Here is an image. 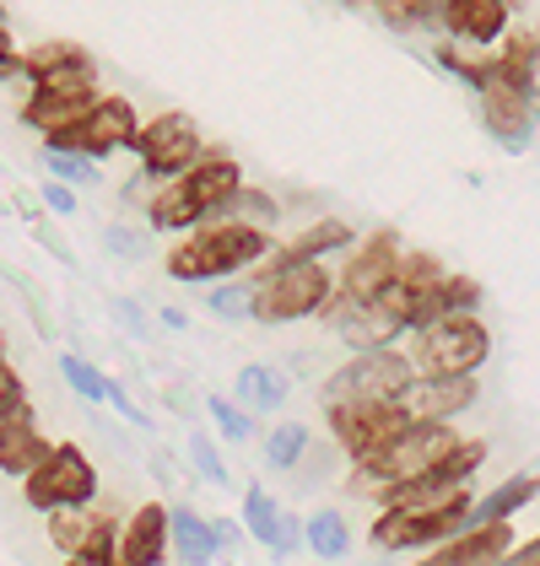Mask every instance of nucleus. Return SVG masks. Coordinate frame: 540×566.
Here are the masks:
<instances>
[{
    "label": "nucleus",
    "mask_w": 540,
    "mask_h": 566,
    "mask_svg": "<svg viewBox=\"0 0 540 566\" xmlns=\"http://www.w3.org/2000/svg\"><path fill=\"white\" fill-rule=\"evenodd\" d=\"M108 249L120 254V260H135V249H141V238L125 232V227H108Z\"/></svg>",
    "instance_id": "39"
},
{
    "label": "nucleus",
    "mask_w": 540,
    "mask_h": 566,
    "mask_svg": "<svg viewBox=\"0 0 540 566\" xmlns=\"http://www.w3.org/2000/svg\"><path fill=\"white\" fill-rule=\"evenodd\" d=\"M508 551H513V528L508 523H487V528H465L459 539L438 545L433 556H422L416 566H502Z\"/></svg>",
    "instance_id": "18"
},
{
    "label": "nucleus",
    "mask_w": 540,
    "mask_h": 566,
    "mask_svg": "<svg viewBox=\"0 0 540 566\" xmlns=\"http://www.w3.org/2000/svg\"><path fill=\"white\" fill-rule=\"evenodd\" d=\"M303 453H309V427H303V421H287V427L270 432V442H266L270 470H292Z\"/></svg>",
    "instance_id": "29"
},
{
    "label": "nucleus",
    "mask_w": 540,
    "mask_h": 566,
    "mask_svg": "<svg viewBox=\"0 0 540 566\" xmlns=\"http://www.w3.org/2000/svg\"><path fill=\"white\" fill-rule=\"evenodd\" d=\"M303 539L314 545V556H324V562H341L352 551V528H346L341 513H314L309 528H303Z\"/></svg>",
    "instance_id": "27"
},
{
    "label": "nucleus",
    "mask_w": 540,
    "mask_h": 566,
    "mask_svg": "<svg viewBox=\"0 0 540 566\" xmlns=\"http://www.w3.org/2000/svg\"><path fill=\"white\" fill-rule=\"evenodd\" d=\"M189 459H195V470L211 480V485H227V464H222V453H217V442L206 432L189 437Z\"/></svg>",
    "instance_id": "32"
},
{
    "label": "nucleus",
    "mask_w": 540,
    "mask_h": 566,
    "mask_svg": "<svg viewBox=\"0 0 540 566\" xmlns=\"http://www.w3.org/2000/svg\"><path fill=\"white\" fill-rule=\"evenodd\" d=\"M28 405V394H22V378H17V367L0 356V421H11L17 410Z\"/></svg>",
    "instance_id": "34"
},
{
    "label": "nucleus",
    "mask_w": 540,
    "mask_h": 566,
    "mask_svg": "<svg viewBox=\"0 0 540 566\" xmlns=\"http://www.w3.org/2000/svg\"><path fill=\"white\" fill-rule=\"evenodd\" d=\"M44 206L54 211V217H71V211H76V195H71L65 184H54V178H49L44 184Z\"/></svg>",
    "instance_id": "38"
},
{
    "label": "nucleus",
    "mask_w": 540,
    "mask_h": 566,
    "mask_svg": "<svg viewBox=\"0 0 540 566\" xmlns=\"http://www.w3.org/2000/svg\"><path fill=\"white\" fill-rule=\"evenodd\" d=\"M492 335L481 318H444L427 329H411L405 367L416 384H444V378H476V367L487 361Z\"/></svg>",
    "instance_id": "2"
},
{
    "label": "nucleus",
    "mask_w": 540,
    "mask_h": 566,
    "mask_svg": "<svg viewBox=\"0 0 540 566\" xmlns=\"http://www.w3.org/2000/svg\"><path fill=\"white\" fill-rule=\"evenodd\" d=\"M114 534H120V523L108 518V513H92V507L49 513V539H54V551H65V556H82L97 539H114Z\"/></svg>",
    "instance_id": "21"
},
{
    "label": "nucleus",
    "mask_w": 540,
    "mask_h": 566,
    "mask_svg": "<svg viewBox=\"0 0 540 566\" xmlns=\"http://www.w3.org/2000/svg\"><path fill=\"white\" fill-rule=\"evenodd\" d=\"M0 22H6V11H0Z\"/></svg>",
    "instance_id": "41"
},
{
    "label": "nucleus",
    "mask_w": 540,
    "mask_h": 566,
    "mask_svg": "<svg viewBox=\"0 0 540 566\" xmlns=\"http://www.w3.org/2000/svg\"><path fill=\"white\" fill-rule=\"evenodd\" d=\"M168 556V507L146 502L141 513H131V523L114 539V562L120 566H163Z\"/></svg>",
    "instance_id": "17"
},
{
    "label": "nucleus",
    "mask_w": 540,
    "mask_h": 566,
    "mask_svg": "<svg viewBox=\"0 0 540 566\" xmlns=\"http://www.w3.org/2000/svg\"><path fill=\"white\" fill-rule=\"evenodd\" d=\"M481 459H487V448H481V442H459L433 475L411 480V485H390V491H378V496H384V513H433V507L454 502V496L465 491V480L476 475V464H481Z\"/></svg>",
    "instance_id": "10"
},
{
    "label": "nucleus",
    "mask_w": 540,
    "mask_h": 566,
    "mask_svg": "<svg viewBox=\"0 0 540 566\" xmlns=\"http://www.w3.org/2000/svg\"><path fill=\"white\" fill-rule=\"evenodd\" d=\"M502 566H540V539H530V545H513V551L502 556Z\"/></svg>",
    "instance_id": "40"
},
{
    "label": "nucleus",
    "mask_w": 540,
    "mask_h": 566,
    "mask_svg": "<svg viewBox=\"0 0 540 566\" xmlns=\"http://www.w3.org/2000/svg\"><path fill=\"white\" fill-rule=\"evenodd\" d=\"M11 76H22V54H17V39H11V28L0 22V82H11Z\"/></svg>",
    "instance_id": "36"
},
{
    "label": "nucleus",
    "mask_w": 540,
    "mask_h": 566,
    "mask_svg": "<svg viewBox=\"0 0 540 566\" xmlns=\"http://www.w3.org/2000/svg\"><path fill=\"white\" fill-rule=\"evenodd\" d=\"M476 303H481V286L465 281V275H444L422 292V307H416V329L427 324H444V318H476Z\"/></svg>",
    "instance_id": "22"
},
{
    "label": "nucleus",
    "mask_w": 540,
    "mask_h": 566,
    "mask_svg": "<svg viewBox=\"0 0 540 566\" xmlns=\"http://www.w3.org/2000/svg\"><path fill=\"white\" fill-rule=\"evenodd\" d=\"M465 518H470L465 491L444 507H433V513H378L373 518V545L378 551H438V545L465 534Z\"/></svg>",
    "instance_id": "9"
},
{
    "label": "nucleus",
    "mask_w": 540,
    "mask_h": 566,
    "mask_svg": "<svg viewBox=\"0 0 540 566\" xmlns=\"http://www.w3.org/2000/svg\"><path fill=\"white\" fill-rule=\"evenodd\" d=\"M405 427H411V421H405L401 405H373V410H330V432H335V442H341L357 464H367L373 453H384V448H390Z\"/></svg>",
    "instance_id": "14"
},
{
    "label": "nucleus",
    "mask_w": 540,
    "mask_h": 566,
    "mask_svg": "<svg viewBox=\"0 0 540 566\" xmlns=\"http://www.w3.org/2000/svg\"><path fill=\"white\" fill-rule=\"evenodd\" d=\"M444 28L454 33V44L487 49L508 28V6L502 0H444Z\"/></svg>",
    "instance_id": "19"
},
{
    "label": "nucleus",
    "mask_w": 540,
    "mask_h": 566,
    "mask_svg": "<svg viewBox=\"0 0 540 566\" xmlns=\"http://www.w3.org/2000/svg\"><path fill=\"white\" fill-rule=\"evenodd\" d=\"M243 528L260 539V545H270L276 551V528H281V507L270 502V491H260V485H249V496H243Z\"/></svg>",
    "instance_id": "28"
},
{
    "label": "nucleus",
    "mask_w": 540,
    "mask_h": 566,
    "mask_svg": "<svg viewBox=\"0 0 540 566\" xmlns=\"http://www.w3.org/2000/svg\"><path fill=\"white\" fill-rule=\"evenodd\" d=\"M335 297V275L324 264H266L249 286V318L260 324H298L324 313Z\"/></svg>",
    "instance_id": "3"
},
{
    "label": "nucleus",
    "mask_w": 540,
    "mask_h": 566,
    "mask_svg": "<svg viewBox=\"0 0 540 566\" xmlns=\"http://www.w3.org/2000/svg\"><path fill=\"white\" fill-rule=\"evenodd\" d=\"M260 254H266V232L255 221H222V227H206V232L184 238L168 254V275L174 281H222L232 270L255 264Z\"/></svg>",
    "instance_id": "4"
},
{
    "label": "nucleus",
    "mask_w": 540,
    "mask_h": 566,
    "mask_svg": "<svg viewBox=\"0 0 540 566\" xmlns=\"http://www.w3.org/2000/svg\"><path fill=\"white\" fill-rule=\"evenodd\" d=\"M352 243H357V238H352V227H346V221L324 217L319 227H309L298 243H287L270 264H319V254H335V249H352Z\"/></svg>",
    "instance_id": "24"
},
{
    "label": "nucleus",
    "mask_w": 540,
    "mask_h": 566,
    "mask_svg": "<svg viewBox=\"0 0 540 566\" xmlns=\"http://www.w3.org/2000/svg\"><path fill=\"white\" fill-rule=\"evenodd\" d=\"M211 421H217V432H222L227 442H243V437L255 432V421H249L238 405H227L222 394H211Z\"/></svg>",
    "instance_id": "33"
},
{
    "label": "nucleus",
    "mask_w": 540,
    "mask_h": 566,
    "mask_svg": "<svg viewBox=\"0 0 540 566\" xmlns=\"http://www.w3.org/2000/svg\"><path fill=\"white\" fill-rule=\"evenodd\" d=\"M411 367L401 350H373L346 361L341 373H330L324 384V410H373V405H401L411 389Z\"/></svg>",
    "instance_id": "5"
},
{
    "label": "nucleus",
    "mask_w": 540,
    "mask_h": 566,
    "mask_svg": "<svg viewBox=\"0 0 540 566\" xmlns=\"http://www.w3.org/2000/svg\"><path fill=\"white\" fill-rule=\"evenodd\" d=\"M174 189H179V200L195 211V217H217L227 211L232 200H238V189H243V174H238V163L227 157V151H206L195 168L184 178H174Z\"/></svg>",
    "instance_id": "15"
},
{
    "label": "nucleus",
    "mask_w": 540,
    "mask_h": 566,
    "mask_svg": "<svg viewBox=\"0 0 540 566\" xmlns=\"http://www.w3.org/2000/svg\"><path fill=\"white\" fill-rule=\"evenodd\" d=\"M206 307H211L217 318H243V313H249V286H217V292L206 297Z\"/></svg>",
    "instance_id": "35"
},
{
    "label": "nucleus",
    "mask_w": 540,
    "mask_h": 566,
    "mask_svg": "<svg viewBox=\"0 0 540 566\" xmlns=\"http://www.w3.org/2000/svg\"><path fill=\"white\" fill-rule=\"evenodd\" d=\"M135 135H141V119H135L131 103L125 97H97L82 125L49 135L44 151H65V157L97 163V157H114V151H135Z\"/></svg>",
    "instance_id": "8"
},
{
    "label": "nucleus",
    "mask_w": 540,
    "mask_h": 566,
    "mask_svg": "<svg viewBox=\"0 0 540 566\" xmlns=\"http://www.w3.org/2000/svg\"><path fill=\"white\" fill-rule=\"evenodd\" d=\"M22 496H28V507H39V513L92 507V496H97V470H92V459L76 448V442H54L44 464L22 480Z\"/></svg>",
    "instance_id": "6"
},
{
    "label": "nucleus",
    "mask_w": 540,
    "mask_h": 566,
    "mask_svg": "<svg viewBox=\"0 0 540 566\" xmlns=\"http://www.w3.org/2000/svg\"><path fill=\"white\" fill-rule=\"evenodd\" d=\"M476 405V378H444V384H411L401 399L405 421L411 427H427V421H438V427H449L459 410H470Z\"/></svg>",
    "instance_id": "16"
},
{
    "label": "nucleus",
    "mask_w": 540,
    "mask_h": 566,
    "mask_svg": "<svg viewBox=\"0 0 540 566\" xmlns=\"http://www.w3.org/2000/svg\"><path fill=\"white\" fill-rule=\"evenodd\" d=\"M120 539V534H114ZM114 539H97L92 551H82V556H65V566H120L114 562Z\"/></svg>",
    "instance_id": "37"
},
{
    "label": "nucleus",
    "mask_w": 540,
    "mask_h": 566,
    "mask_svg": "<svg viewBox=\"0 0 540 566\" xmlns=\"http://www.w3.org/2000/svg\"><path fill=\"white\" fill-rule=\"evenodd\" d=\"M401 238L395 232H373L367 243H357V254H346V270H341V281H335V297L330 307H357V303H373L395 275H401Z\"/></svg>",
    "instance_id": "12"
},
{
    "label": "nucleus",
    "mask_w": 540,
    "mask_h": 566,
    "mask_svg": "<svg viewBox=\"0 0 540 566\" xmlns=\"http://www.w3.org/2000/svg\"><path fill=\"white\" fill-rule=\"evenodd\" d=\"M49 448H54V442H44V432H39V421H33L28 405H22L11 421H0V470H6V475L28 480L49 459Z\"/></svg>",
    "instance_id": "20"
},
{
    "label": "nucleus",
    "mask_w": 540,
    "mask_h": 566,
    "mask_svg": "<svg viewBox=\"0 0 540 566\" xmlns=\"http://www.w3.org/2000/svg\"><path fill=\"white\" fill-rule=\"evenodd\" d=\"M22 76L33 82V97L22 103V125L44 135H60L82 125L97 103V71L76 44H39L22 54Z\"/></svg>",
    "instance_id": "1"
},
{
    "label": "nucleus",
    "mask_w": 540,
    "mask_h": 566,
    "mask_svg": "<svg viewBox=\"0 0 540 566\" xmlns=\"http://www.w3.org/2000/svg\"><path fill=\"white\" fill-rule=\"evenodd\" d=\"M168 539L179 545L184 566H211V556H217V528L206 518H195V513H168Z\"/></svg>",
    "instance_id": "25"
},
{
    "label": "nucleus",
    "mask_w": 540,
    "mask_h": 566,
    "mask_svg": "<svg viewBox=\"0 0 540 566\" xmlns=\"http://www.w3.org/2000/svg\"><path fill=\"white\" fill-rule=\"evenodd\" d=\"M454 448H459V437H454V427H438V421H427V427H405L384 453H373L362 470H367V480L378 485V491H390V485H411V480L433 475L444 459H449Z\"/></svg>",
    "instance_id": "7"
},
{
    "label": "nucleus",
    "mask_w": 540,
    "mask_h": 566,
    "mask_svg": "<svg viewBox=\"0 0 540 566\" xmlns=\"http://www.w3.org/2000/svg\"><path fill=\"white\" fill-rule=\"evenodd\" d=\"M60 373H65V384L82 394V399H92V405L108 399V378H103L92 361H82V356H60Z\"/></svg>",
    "instance_id": "30"
},
{
    "label": "nucleus",
    "mask_w": 540,
    "mask_h": 566,
    "mask_svg": "<svg viewBox=\"0 0 540 566\" xmlns=\"http://www.w3.org/2000/svg\"><path fill=\"white\" fill-rule=\"evenodd\" d=\"M238 399L243 405H255V410H276L281 399H287V384H281V373L276 367H266V361H249L243 373H238Z\"/></svg>",
    "instance_id": "26"
},
{
    "label": "nucleus",
    "mask_w": 540,
    "mask_h": 566,
    "mask_svg": "<svg viewBox=\"0 0 540 566\" xmlns=\"http://www.w3.org/2000/svg\"><path fill=\"white\" fill-rule=\"evenodd\" d=\"M540 496V475H513L502 480L497 491H487L481 502H470V518H465V528H487V523H508L519 507H530Z\"/></svg>",
    "instance_id": "23"
},
{
    "label": "nucleus",
    "mask_w": 540,
    "mask_h": 566,
    "mask_svg": "<svg viewBox=\"0 0 540 566\" xmlns=\"http://www.w3.org/2000/svg\"><path fill=\"white\" fill-rule=\"evenodd\" d=\"M135 151H141V168L146 178H184L200 157H206V146H200V130H195V119L189 114H157L152 125H141L135 135Z\"/></svg>",
    "instance_id": "11"
},
{
    "label": "nucleus",
    "mask_w": 540,
    "mask_h": 566,
    "mask_svg": "<svg viewBox=\"0 0 540 566\" xmlns=\"http://www.w3.org/2000/svg\"><path fill=\"white\" fill-rule=\"evenodd\" d=\"M481 125L502 151H525L530 135H536V97L492 76V60H487V87H481Z\"/></svg>",
    "instance_id": "13"
},
{
    "label": "nucleus",
    "mask_w": 540,
    "mask_h": 566,
    "mask_svg": "<svg viewBox=\"0 0 540 566\" xmlns=\"http://www.w3.org/2000/svg\"><path fill=\"white\" fill-rule=\"evenodd\" d=\"M44 168L54 174V184H97V168H92L87 157H65V151H44Z\"/></svg>",
    "instance_id": "31"
}]
</instances>
